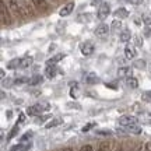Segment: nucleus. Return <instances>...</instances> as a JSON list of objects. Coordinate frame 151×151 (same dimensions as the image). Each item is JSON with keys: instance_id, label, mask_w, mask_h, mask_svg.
Masks as SVG:
<instances>
[{"instance_id": "obj_1", "label": "nucleus", "mask_w": 151, "mask_h": 151, "mask_svg": "<svg viewBox=\"0 0 151 151\" xmlns=\"http://www.w3.org/2000/svg\"><path fill=\"white\" fill-rule=\"evenodd\" d=\"M49 111V104L43 102V104H35L32 106L27 108V113L29 116H37V115H41V113Z\"/></svg>"}, {"instance_id": "obj_2", "label": "nucleus", "mask_w": 151, "mask_h": 151, "mask_svg": "<svg viewBox=\"0 0 151 151\" xmlns=\"http://www.w3.org/2000/svg\"><path fill=\"white\" fill-rule=\"evenodd\" d=\"M0 18H1V24L3 25H10V14H9V10H7V6L6 3L1 0V3H0Z\"/></svg>"}, {"instance_id": "obj_3", "label": "nucleus", "mask_w": 151, "mask_h": 151, "mask_svg": "<svg viewBox=\"0 0 151 151\" xmlns=\"http://www.w3.org/2000/svg\"><path fill=\"white\" fill-rule=\"evenodd\" d=\"M137 122H139V119L134 118V116H127V115H124L122 118H119V124H120V126H124V127L134 126V124H137Z\"/></svg>"}, {"instance_id": "obj_4", "label": "nucleus", "mask_w": 151, "mask_h": 151, "mask_svg": "<svg viewBox=\"0 0 151 151\" xmlns=\"http://www.w3.org/2000/svg\"><path fill=\"white\" fill-rule=\"evenodd\" d=\"M111 14V6L108 4V3H101V6H99V9H98V18L99 20H105L106 17Z\"/></svg>"}, {"instance_id": "obj_5", "label": "nucleus", "mask_w": 151, "mask_h": 151, "mask_svg": "<svg viewBox=\"0 0 151 151\" xmlns=\"http://www.w3.org/2000/svg\"><path fill=\"white\" fill-rule=\"evenodd\" d=\"M94 50H95V46L92 42H84L81 45V53L84 56H91L94 53Z\"/></svg>"}, {"instance_id": "obj_6", "label": "nucleus", "mask_w": 151, "mask_h": 151, "mask_svg": "<svg viewBox=\"0 0 151 151\" xmlns=\"http://www.w3.org/2000/svg\"><path fill=\"white\" fill-rule=\"evenodd\" d=\"M73 10H74V3L70 1V3H67L66 6H63V9H60L59 14H60V17H67L73 13Z\"/></svg>"}, {"instance_id": "obj_7", "label": "nucleus", "mask_w": 151, "mask_h": 151, "mask_svg": "<svg viewBox=\"0 0 151 151\" xmlns=\"http://www.w3.org/2000/svg\"><path fill=\"white\" fill-rule=\"evenodd\" d=\"M124 56L129 60L134 59L136 56H137V52H136V49L133 45H126V46H124Z\"/></svg>"}, {"instance_id": "obj_8", "label": "nucleus", "mask_w": 151, "mask_h": 151, "mask_svg": "<svg viewBox=\"0 0 151 151\" xmlns=\"http://www.w3.org/2000/svg\"><path fill=\"white\" fill-rule=\"evenodd\" d=\"M109 29H111V28H109L106 24H99L97 27V29H95V35H97V37H105V35H108Z\"/></svg>"}, {"instance_id": "obj_9", "label": "nucleus", "mask_w": 151, "mask_h": 151, "mask_svg": "<svg viewBox=\"0 0 151 151\" xmlns=\"http://www.w3.org/2000/svg\"><path fill=\"white\" fill-rule=\"evenodd\" d=\"M113 16H115V18H118V20H123V18L129 17V11L126 10V9H123V7H120V9H118V10L113 13Z\"/></svg>"}, {"instance_id": "obj_10", "label": "nucleus", "mask_w": 151, "mask_h": 151, "mask_svg": "<svg viewBox=\"0 0 151 151\" xmlns=\"http://www.w3.org/2000/svg\"><path fill=\"white\" fill-rule=\"evenodd\" d=\"M65 58V53H58L55 55V56H52L50 59H48V62H46V65L48 66H56V63L58 62H60V60Z\"/></svg>"}, {"instance_id": "obj_11", "label": "nucleus", "mask_w": 151, "mask_h": 151, "mask_svg": "<svg viewBox=\"0 0 151 151\" xmlns=\"http://www.w3.org/2000/svg\"><path fill=\"white\" fill-rule=\"evenodd\" d=\"M130 38H132V32H130V29H123L122 32L119 34V41L120 42H129Z\"/></svg>"}, {"instance_id": "obj_12", "label": "nucleus", "mask_w": 151, "mask_h": 151, "mask_svg": "<svg viewBox=\"0 0 151 151\" xmlns=\"http://www.w3.org/2000/svg\"><path fill=\"white\" fill-rule=\"evenodd\" d=\"M118 76L119 77H132V69L130 67H119L118 69Z\"/></svg>"}, {"instance_id": "obj_13", "label": "nucleus", "mask_w": 151, "mask_h": 151, "mask_svg": "<svg viewBox=\"0 0 151 151\" xmlns=\"http://www.w3.org/2000/svg\"><path fill=\"white\" fill-rule=\"evenodd\" d=\"M31 3H32L37 9H39V10H46V9H48L46 0H31Z\"/></svg>"}, {"instance_id": "obj_14", "label": "nucleus", "mask_w": 151, "mask_h": 151, "mask_svg": "<svg viewBox=\"0 0 151 151\" xmlns=\"http://www.w3.org/2000/svg\"><path fill=\"white\" fill-rule=\"evenodd\" d=\"M58 73V69H56V66H46V69H45V74L48 78H53Z\"/></svg>"}, {"instance_id": "obj_15", "label": "nucleus", "mask_w": 151, "mask_h": 151, "mask_svg": "<svg viewBox=\"0 0 151 151\" xmlns=\"http://www.w3.org/2000/svg\"><path fill=\"white\" fill-rule=\"evenodd\" d=\"M20 63H21V59H18V58H17V59H13L7 63V69H9V70L17 69V67H20Z\"/></svg>"}, {"instance_id": "obj_16", "label": "nucleus", "mask_w": 151, "mask_h": 151, "mask_svg": "<svg viewBox=\"0 0 151 151\" xmlns=\"http://www.w3.org/2000/svg\"><path fill=\"white\" fill-rule=\"evenodd\" d=\"M126 86L130 87V88H137L139 87V81L134 77H127L126 78Z\"/></svg>"}, {"instance_id": "obj_17", "label": "nucleus", "mask_w": 151, "mask_h": 151, "mask_svg": "<svg viewBox=\"0 0 151 151\" xmlns=\"http://www.w3.org/2000/svg\"><path fill=\"white\" fill-rule=\"evenodd\" d=\"M43 81V77L42 76H39V74H37V76H34L32 78H29V86H37V84H41Z\"/></svg>"}, {"instance_id": "obj_18", "label": "nucleus", "mask_w": 151, "mask_h": 151, "mask_svg": "<svg viewBox=\"0 0 151 151\" xmlns=\"http://www.w3.org/2000/svg\"><path fill=\"white\" fill-rule=\"evenodd\" d=\"M31 65H32V58H24V59H21L20 67L21 69H28Z\"/></svg>"}, {"instance_id": "obj_19", "label": "nucleus", "mask_w": 151, "mask_h": 151, "mask_svg": "<svg viewBox=\"0 0 151 151\" xmlns=\"http://www.w3.org/2000/svg\"><path fill=\"white\" fill-rule=\"evenodd\" d=\"M62 122H63V120H62V119H59V118H58V119H53V120H50L49 123L45 124V127H46V129H50V127H55V126H59Z\"/></svg>"}, {"instance_id": "obj_20", "label": "nucleus", "mask_w": 151, "mask_h": 151, "mask_svg": "<svg viewBox=\"0 0 151 151\" xmlns=\"http://www.w3.org/2000/svg\"><path fill=\"white\" fill-rule=\"evenodd\" d=\"M97 151H111V146H109V143L108 141H102V143H99Z\"/></svg>"}, {"instance_id": "obj_21", "label": "nucleus", "mask_w": 151, "mask_h": 151, "mask_svg": "<svg viewBox=\"0 0 151 151\" xmlns=\"http://www.w3.org/2000/svg\"><path fill=\"white\" fill-rule=\"evenodd\" d=\"M120 28H122V22H120V20L115 18L113 22H112V25H111V29H113V31H116V32H118Z\"/></svg>"}, {"instance_id": "obj_22", "label": "nucleus", "mask_w": 151, "mask_h": 151, "mask_svg": "<svg viewBox=\"0 0 151 151\" xmlns=\"http://www.w3.org/2000/svg\"><path fill=\"white\" fill-rule=\"evenodd\" d=\"M29 83V78H27V77H20V78H17L16 81H14V86H21V84H28Z\"/></svg>"}, {"instance_id": "obj_23", "label": "nucleus", "mask_w": 151, "mask_h": 151, "mask_svg": "<svg viewBox=\"0 0 151 151\" xmlns=\"http://www.w3.org/2000/svg\"><path fill=\"white\" fill-rule=\"evenodd\" d=\"M127 132H130V133H133V134H140L141 133V127H139V126H129V127H127Z\"/></svg>"}, {"instance_id": "obj_24", "label": "nucleus", "mask_w": 151, "mask_h": 151, "mask_svg": "<svg viewBox=\"0 0 151 151\" xmlns=\"http://www.w3.org/2000/svg\"><path fill=\"white\" fill-rule=\"evenodd\" d=\"M134 67H137V69H146V60H136Z\"/></svg>"}, {"instance_id": "obj_25", "label": "nucleus", "mask_w": 151, "mask_h": 151, "mask_svg": "<svg viewBox=\"0 0 151 151\" xmlns=\"http://www.w3.org/2000/svg\"><path fill=\"white\" fill-rule=\"evenodd\" d=\"M17 132H18V124H16V126H14V127L11 129L10 134L7 136V140H11V139H13V137H14V136L17 134Z\"/></svg>"}, {"instance_id": "obj_26", "label": "nucleus", "mask_w": 151, "mask_h": 151, "mask_svg": "<svg viewBox=\"0 0 151 151\" xmlns=\"http://www.w3.org/2000/svg\"><path fill=\"white\" fill-rule=\"evenodd\" d=\"M143 21H144V24H146V25H148V27H150V25H151V14H144V16H143Z\"/></svg>"}, {"instance_id": "obj_27", "label": "nucleus", "mask_w": 151, "mask_h": 151, "mask_svg": "<svg viewBox=\"0 0 151 151\" xmlns=\"http://www.w3.org/2000/svg\"><path fill=\"white\" fill-rule=\"evenodd\" d=\"M92 127H95V123H94V122H91V123L86 124V126H84V127L81 129V132H83V133H86V132H88V130L92 129Z\"/></svg>"}, {"instance_id": "obj_28", "label": "nucleus", "mask_w": 151, "mask_h": 151, "mask_svg": "<svg viewBox=\"0 0 151 151\" xmlns=\"http://www.w3.org/2000/svg\"><path fill=\"white\" fill-rule=\"evenodd\" d=\"M70 97L73 98V99H77V98H78V90H77V88H71L70 90Z\"/></svg>"}, {"instance_id": "obj_29", "label": "nucleus", "mask_w": 151, "mask_h": 151, "mask_svg": "<svg viewBox=\"0 0 151 151\" xmlns=\"http://www.w3.org/2000/svg\"><path fill=\"white\" fill-rule=\"evenodd\" d=\"M87 81H88V83H97V81H99V80H98L97 77H95V76H94V74L91 73V74L88 76V78H87Z\"/></svg>"}, {"instance_id": "obj_30", "label": "nucleus", "mask_w": 151, "mask_h": 151, "mask_svg": "<svg viewBox=\"0 0 151 151\" xmlns=\"http://www.w3.org/2000/svg\"><path fill=\"white\" fill-rule=\"evenodd\" d=\"M141 151H151V141H147L146 144L143 146V150Z\"/></svg>"}, {"instance_id": "obj_31", "label": "nucleus", "mask_w": 151, "mask_h": 151, "mask_svg": "<svg viewBox=\"0 0 151 151\" xmlns=\"http://www.w3.org/2000/svg\"><path fill=\"white\" fill-rule=\"evenodd\" d=\"M97 133L98 134H102V136H109V134H112V132H106V130H97Z\"/></svg>"}, {"instance_id": "obj_32", "label": "nucleus", "mask_w": 151, "mask_h": 151, "mask_svg": "<svg viewBox=\"0 0 151 151\" xmlns=\"http://www.w3.org/2000/svg\"><path fill=\"white\" fill-rule=\"evenodd\" d=\"M80 151H94V148H92V146L87 144V146H83V147H81Z\"/></svg>"}, {"instance_id": "obj_33", "label": "nucleus", "mask_w": 151, "mask_h": 151, "mask_svg": "<svg viewBox=\"0 0 151 151\" xmlns=\"http://www.w3.org/2000/svg\"><path fill=\"white\" fill-rule=\"evenodd\" d=\"M130 4H133V6H139V4H141L143 3V0H127Z\"/></svg>"}, {"instance_id": "obj_34", "label": "nucleus", "mask_w": 151, "mask_h": 151, "mask_svg": "<svg viewBox=\"0 0 151 151\" xmlns=\"http://www.w3.org/2000/svg\"><path fill=\"white\" fill-rule=\"evenodd\" d=\"M98 1H99V0H92L91 4H92V6H95V4H98Z\"/></svg>"}, {"instance_id": "obj_35", "label": "nucleus", "mask_w": 151, "mask_h": 151, "mask_svg": "<svg viewBox=\"0 0 151 151\" xmlns=\"http://www.w3.org/2000/svg\"><path fill=\"white\" fill-rule=\"evenodd\" d=\"M137 45H143V41H141L140 38H137Z\"/></svg>"}, {"instance_id": "obj_36", "label": "nucleus", "mask_w": 151, "mask_h": 151, "mask_svg": "<svg viewBox=\"0 0 151 151\" xmlns=\"http://www.w3.org/2000/svg\"><path fill=\"white\" fill-rule=\"evenodd\" d=\"M63 151H73V150H71V148H65Z\"/></svg>"}, {"instance_id": "obj_37", "label": "nucleus", "mask_w": 151, "mask_h": 151, "mask_svg": "<svg viewBox=\"0 0 151 151\" xmlns=\"http://www.w3.org/2000/svg\"><path fill=\"white\" fill-rule=\"evenodd\" d=\"M143 148H136V150H133V151H141Z\"/></svg>"}, {"instance_id": "obj_38", "label": "nucleus", "mask_w": 151, "mask_h": 151, "mask_svg": "<svg viewBox=\"0 0 151 151\" xmlns=\"http://www.w3.org/2000/svg\"><path fill=\"white\" fill-rule=\"evenodd\" d=\"M116 151H124V150H123V148H118V150H116Z\"/></svg>"}, {"instance_id": "obj_39", "label": "nucleus", "mask_w": 151, "mask_h": 151, "mask_svg": "<svg viewBox=\"0 0 151 151\" xmlns=\"http://www.w3.org/2000/svg\"><path fill=\"white\" fill-rule=\"evenodd\" d=\"M150 74H151V69H150Z\"/></svg>"}]
</instances>
